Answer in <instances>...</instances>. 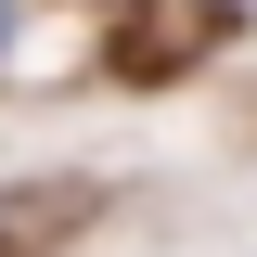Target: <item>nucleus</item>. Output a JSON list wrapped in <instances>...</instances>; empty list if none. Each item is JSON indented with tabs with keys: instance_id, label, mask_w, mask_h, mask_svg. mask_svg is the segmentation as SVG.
Wrapping results in <instances>:
<instances>
[{
	"instance_id": "1",
	"label": "nucleus",
	"mask_w": 257,
	"mask_h": 257,
	"mask_svg": "<svg viewBox=\"0 0 257 257\" xmlns=\"http://www.w3.org/2000/svg\"><path fill=\"white\" fill-rule=\"evenodd\" d=\"M0 52H13V13H0Z\"/></svg>"
}]
</instances>
